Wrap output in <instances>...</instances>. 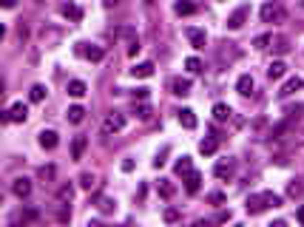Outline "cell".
Here are the masks:
<instances>
[{
	"instance_id": "obj_1",
	"label": "cell",
	"mask_w": 304,
	"mask_h": 227,
	"mask_svg": "<svg viewBox=\"0 0 304 227\" xmlns=\"http://www.w3.org/2000/svg\"><path fill=\"white\" fill-rule=\"evenodd\" d=\"M282 205V196L273 193V190H262V193H250L247 196V213H262L267 208H279Z\"/></svg>"
},
{
	"instance_id": "obj_2",
	"label": "cell",
	"mask_w": 304,
	"mask_h": 227,
	"mask_svg": "<svg viewBox=\"0 0 304 227\" xmlns=\"http://www.w3.org/2000/svg\"><path fill=\"white\" fill-rule=\"evenodd\" d=\"M259 15H262V23H282V20H285V6H282L279 0H267V3L259 9Z\"/></svg>"
},
{
	"instance_id": "obj_3",
	"label": "cell",
	"mask_w": 304,
	"mask_h": 227,
	"mask_svg": "<svg viewBox=\"0 0 304 227\" xmlns=\"http://www.w3.org/2000/svg\"><path fill=\"white\" fill-rule=\"evenodd\" d=\"M125 125H128V116H125V114H108V116H105V122H102V133H105V136H111V133H119V131L125 128Z\"/></svg>"
},
{
	"instance_id": "obj_4",
	"label": "cell",
	"mask_w": 304,
	"mask_h": 227,
	"mask_svg": "<svg viewBox=\"0 0 304 227\" xmlns=\"http://www.w3.org/2000/svg\"><path fill=\"white\" fill-rule=\"evenodd\" d=\"M247 17H250V6H247V3H242L236 12L228 17V29H230V32H239V29L247 23Z\"/></svg>"
},
{
	"instance_id": "obj_5",
	"label": "cell",
	"mask_w": 304,
	"mask_h": 227,
	"mask_svg": "<svg viewBox=\"0 0 304 227\" xmlns=\"http://www.w3.org/2000/svg\"><path fill=\"white\" fill-rule=\"evenodd\" d=\"M77 54L85 57V60H91V63H100L102 57H105V49L102 46H88V43H77Z\"/></svg>"
},
{
	"instance_id": "obj_6",
	"label": "cell",
	"mask_w": 304,
	"mask_h": 227,
	"mask_svg": "<svg viewBox=\"0 0 304 227\" xmlns=\"http://www.w3.org/2000/svg\"><path fill=\"white\" fill-rule=\"evenodd\" d=\"M26 116H29V108L23 105V102H15L9 111H3V122H26Z\"/></svg>"
},
{
	"instance_id": "obj_7",
	"label": "cell",
	"mask_w": 304,
	"mask_h": 227,
	"mask_svg": "<svg viewBox=\"0 0 304 227\" xmlns=\"http://www.w3.org/2000/svg\"><path fill=\"white\" fill-rule=\"evenodd\" d=\"M12 193H15L17 199H29V196H32V182L26 176H17L15 182H12Z\"/></svg>"
},
{
	"instance_id": "obj_8",
	"label": "cell",
	"mask_w": 304,
	"mask_h": 227,
	"mask_svg": "<svg viewBox=\"0 0 304 227\" xmlns=\"http://www.w3.org/2000/svg\"><path fill=\"white\" fill-rule=\"evenodd\" d=\"M185 37L190 40V46H193V49H205V43H208V34H205L202 29H196V26H188Z\"/></svg>"
},
{
	"instance_id": "obj_9",
	"label": "cell",
	"mask_w": 304,
	"mask_h": 227,
	"mask_svg": "<svg viewBox=\"0 0 304 227\" xmlns=\"http://www.w3.org/2000/svg\"><path fill=\"white\" fill-rule=\"evenodd\" d=\"M60 15L66 17V20H71V23H80V20H83V9H80L77 3H63V6H60Z\"/></svg>"
},
{
	"instance_id": "obj_10",
	"label": "cell",
	"mask_w": 304,
	"mask_h": 227,
	"mask_svg": "<svg viewBox=\"0 0 304 227\" xmlns=\"http://www.w3.org/2000/svg\"><path fill=\"white\" fill-rule=\"evenodd\" d=\"M171 94L188 97V94H190V80H188V77H173V80H171Z\"/></svg>"
},
{
	"instance_id": "obj_11",
	"label": "cell",
	"mask_w": 304,
	"mask_h": 227,
	"mask_svg": "<svg viewBox=\"0 0 304 227\" xmlns=\"http://www.w3.org/2000/svg\"><path fill=\"white\" fill-rule=\"evenodd\" d=\"M199 188H202V173L199 170H190L185 176V193H199Z\"/></svg>"
},
{
	"instance_id": "obj_12",
	"label": "cell",
	"mask_w": 304,
	"mask_h": 227,
	"mask_svg": "<svg viewBox=\"0 0 304 227\" xmlns=\"http://www.w3.org/2000/svg\"><path fill=\"white\" fill-rule=\"evenodd\" d=\"M57 142H60V136H57V131H40V148L43 151H54L57 148Z\"/></svg>"
},
{
	"instance_id": "obj_13",
	"label": "cell",
	"mask_w": 304,
	"mask_h": 227,
	"mask_svg": "<svg viewBox=\"0 0 304 227\" xmlns=\"http://www.w3.org/2000/svg\"><path fill=\"white\" fill-rule=\"evenodd\" d=\"M302 85H304L302 77H290V80L285 82V85H282V91H279V99H285V97H290V94H296V91H299Z\"/></svg>"
},
{
	"instance_id": "obj_14",
	"label": "cell",
	"mask_w": 304,
	"mask_h": 227,
	"mask_svg": "<svg viewBox=\"0 0 304 227\" xmlns=\"http://www.w3.org/2000/svg\"><path fill=\"white\" fill-rule=\"evenodd\" d=\"M213 176L230 179V176H233V162H230V159H219V162L213 165Z\"/></svg>"
},
{
	"instance_id": "obj_15",
	"label": "cell",
	"mask_w": 304,
	"mask_h": 227,
	"mask_svg": "<svg viewBox=\"0 0 304 227\" xmlns=\"http://www.w3.org/2000/svg\"><path fill=\"white\" fill-rule=\"evenodd\" d=\"M253 77H250V74H242V77H239L236 80V91L239 94H242V97H250V94H253Z\"/></svg>"
},
{
	"instance_id": "obj_16",
	"label": "cell",
	"mask_w": 304,
	"mask_h": 227,
	"mask_svg": "<svg viewBox=\"0 0 304 227\" xmlns=\"http://www.w3.org/2000/svg\"><path fill=\"white\" fill-rule=\"evenodd\" d=\"M285 74H287V63H285V60H273V63L267 65V77H270V80H282Z\"/></svg>"
},
{
	"instance_id": "obj_17",
	"label": "cell",
	"mask_w": 304,
	"mask_h": 227,
	"mask_svg": "<svg viewBox=\"0 0 304 227\" xmlns=\"http://www.w3.org/2000/svg\"><path fill=\"white\" fill-rule=\"evenodd\" d=\"M230 116H233L230 105H225V102H216V105H213V119H216V122H228Z\"/></svg>"
},
{
	"instance_id": "obj_18",
	"label": "cell",
	"mask_w": 304,
	"mask_h": 227,
	"mask_svg": "<svg viewBox=\"0 0 304 227\" xmlns=\"http://www.w3.org/2000/svg\"><path fill=\"white\" fill-rule=\"evenodd\" d=\"M179 125L188 128V131H193L196 128V114L190 111V108H182V111H179Z\"/></svg>"
},
{
	"instance_id": "obj_19",
	"label": "cell",
	"mask_w": 304,
	"mask_h": 227,
	"mask_svg": "<svg viewBox=\"0 0 304 227\" xmlns=\"http://www.w3.org/2000/svg\"><path fill=\"white\" fill-rule=\"evenodd\" d=\"M131 74L139 77V80H148V77H153V63H136L131 68Z\"/></svg>"
},
{
	"instance_id": "obj_20",
	"label": "cell",
	"mask_w": 304,
	"mask_h": 227,
	"mask_svg": "<svg viewBox=\"0 0 304 227\" xmlns=\"http://www.w3.org/2000/svg\"><path fill=\"white\" fill-rule=\"evenodd\" d=\"M85 148H88V139H85V136H77V139L71 142V159H83Z\"/></svg>"
},
{
	"instance_id": "obj_21",
	"label": "cell",
	"mask_w": 304,
	"mask_h": 227,
	"mask_svg": "<svg viewBox=\"0 0 304 227\" xmlns=\"http://www.w3.org/2000/svg\"><path fill=\"white\" fill-rule=\"evenodd\" d=\"M173 170H176V176H182V179H185L188 173L193 170V159H190V156H182L179 162L173 165Z\"/></svg>"
},
{
	"instance_id": "obj_22",
	"label": "cell",
	"mask_w": 304,
	"mask_h": 227,
	"mask_svg": "<svg viewBox=\"0 0 304 227\" xmlns=\"http://www.w3.org/2000/svg\"><path fill=\"white\" fill-rule=\"evenodd\" d=\"M173 12L179 17H188L196 12V3H190V0H176V6H173Z\"/></svg>"
},
{
	"instance_id": "obj_23",
	"label": "cell",
	"mask_w": 304,
	"mask_h": 227,
	"mask_svg": "<svg viewBox=\"0 0 304 227\" xmlns=\"http://www.w3.org/2000/svg\"><path fill=\"white\" fill-rule=\"evenodd\" d=\"M85 82L83 80H71L68 82V97H74V99H80V97H85Z\"/></svg>"
},
{
	"instance_id": "obj_24",
	"label": "cell",
	"mask_w": 304,
	"mask_h": 227,
	"mask_svg": "<svg viewBox=\"0 0 304 227\" xmlns=\"http://www.w3.org/2000/svg\"><path fill=\"white\" fill-rule=\"evenodd\" d=\"M216 148H219V142H216L213 136H208V139H202V142H199V153H202V156H213V153H216Z\"/></svg>"
},
{
	"instance_id": "obj_25",
	"label": "cell",
	"mask_w": 304,
	"mask_h": 227,
	"mask_svg": "<svg viewBox=\"0 0 304 227\" xmlns=\"http://www.w3.org/2000/svg\"><path fill=\"white\" fill-rule=\"evenodd\" d=\"M83 119H85V108H83V105H71V108H68V122L80 125Z\"/></svg>"
},
{
	"instance_id": "obj_26",
	"label": "cell",
	"mask_w": 304,
	"mask_h": 227,
	"mask_svg": "<svg viewBox=\"0 0 304 227\" xmlns=\"http://www.w3.org/2000/svg\"><path fill=\"white\" fill-rule=\"evenodd\" d=\"M156 190H159V196H162V199H171V196L176 193V188H173V182H168V179H159V185H156Z\"/></svg>"
},
{
	"instance_id": "obj_27",
	"label": "cell",
	"mask_w": 304,
	"mask_h": 227,
	"mask_svg": "<svg viewBox=\"0 0 304 227\" xmlns=\"http://www.w3.org/2000/svg\"><path fill=\"white\" fill-rule=\"evenodd\" d=\"M46 94H49V91H46V85L34 82V85H32V91H29V99H32V102H43V99H46Z\"/></svg>"
},
{
	"instance_id": "obj_28",
	"label": "cell",
	"mask_w": 304,
	"mask_h": 227,
	"mask_svg": "<svg viewBox=\"0 0 304 227\" xmlns=\"http://www.w3.org/2000/svg\"><path fill=\"white\" fill-rule=\"evenodd\" d=\"M114 208H117L114 199H108V196H100V199H97V210L100 213H114Z\"/></svg>"
},
{
	"instance_id": "obj_29",
	"label": "cell",
	"mask_w": 304,
	"mask_h": 227,
	"mask_svg": "<svg viewBox=\"0 0 304 227\" xmlns=\"http://www.w3.org/2000/svg\"><path fill=\"white\" fill-rule=\"evenodd\" d=\"M134 114H136V119L148 122V119H151V105H148V102H139V105H134Z\"/></svg>"
},
{
	"instance_id": "obj_30",
	"label": "cell",
	"mask_w": 304,
	"mask_h": 227,
	"mask_svg": "<svg viewBox=\"0 0 304 227\" xmlns=\"http://www.w3.org/2000/svg\"><path fill=\"white\" fill-rule=\"evenodd\" d=\"M37 176L43 179V182H51V179L57 176V170H54V165H43V168L37 170Z\"/></svg>"
},
{
	"instance_id": "obj_31",
	"label": "cell",
	"mask_w": 304,
	"mask_h": 227,
	"mask_svg": "<svg viewBox=\"0 0 304 227\" xmlns=\"http://www.w3.org/2000/svg\"><path fill=\"white\" fill-rule=\"evenodd\" d=\"M71 196H74V185H63L60 190H57V199L66 205V202H71Z\"/></svg>"
},
{
	"instance_id": "obj_32",
	"label": "cell",
	"mask_w": 304,
	"mask_h": 227,
	"mask_svg": "<svg viewBox=\"0 0 304 227\" xmlns=\"http://www.w3.org/2000/svg\"><path fill=\"white\" fill-rule=\"evenodd\" d=\"M185 68L190 71V74H199V71H202V60H199V57H188Z\"/></svg>"
},
{
	"instance_id": "obj_33",
	"label": "cell",
	"mask_w": 304,
	"mask_h": 227,
	"mask_svg": "<svg viewBox=\"0 0 304 227\" xmlns=\"http://www.w3.org/2000/svg\"><path fill=\"white\" fill-rule=\"evenodd\" d=\"M114 37H131V40H136V29L134 26H119L117 32H114Z\"/></svg>"
},
{
	"instance_id": "obj_34",
	"label": "cell",
	"mask_w": 304,
	"mask_h": 227,
	"mask_svg": "<svg viewBox=\"0 0 304 227\" xmlns=\"http://www.w3.org/2000/svg\"><path fill=\"white\" fill-rule=\"evenodd\" d=\"M302 190H304V188L299 185V182H290V185H287V196H290V199H299Z\"/></svg>"
},
{
	"instance_id": "obj_35",
	"label": "cell",
	"mask_w": 304,
	"mask_h": 227,
	"mask_svg": "<svg viewBox=\"0 0 304 227\" xmlns=\"http://www.w3.org/2000/svg\"><path fill=\"white\" fill-rule=\"evenodd\" d=\"M267 43H273V37H270V34H259V37L253 40V46H256V49H267Z\"/></svg>"
},
{
	"instance_id": "obj_36",
	"label": "cell",
	"mask_w": 304,
	"mask_h": 227,
	"mask_svg": "<svg viewBox=\"0 0 304 227\" xmlns=\"http://www.w3.org/2000/svg\"><path fill=\"white\" fill-rule=\"evenodd\" d=\"M94 182H97V179L91 176V173H83V176H80V188H83V190H91Z\"/></svg>"
},
{
	"instance_id": "obj_37",
	"label": "cell",
	"mask_w": 304,
	"mask_h": 227,
	"mask_svg": "<svg viewBox=\"0 0 304 227\" xmlns=\"http://www.w3.org/2000/svg\"><path fill=\"white\" fill-rule=\"evenodd\" d=\"M148 97H151V88H136L134 91V99H139V102H145Z\"/></svg>"
},
{
	"instance_id": "obj_38",
	"label": "cell",
	"mask_w": 304,
	"mask_h": 227,
	"mask_svg": "<svg viewBox=\"0 0 304 227\" xmlns=\"http://www.w3.org/2000/svg\"><path fill=\"white\" fill-rule=\"evenodd\" d=\"M139 49H142V46H139V37H136V40H131V43H128V57H136V54H139Z\"/></svg>"
},
{
	"instance_id": "obj_39",
	"label": "cell",
	"mask_w": 304,
	"mask_h": 227,
	"mask_svg": "<svg viewBox=\"0 0 304 227\" xmlns=\"http://www.w3.org/2000/svg\"><path fill=\"white\" fill-rule=\"evenodd\" d=\"M176 219H179V210H176V208H168V210H165V222H168V225H173Z\"/></svg>"
},
{
	"instance_id": "obj_40",
	"label": "cell",
	"mask_w": 304,
	"mask_h": 227,
	"mask_svg": "<svg viewBox=\"0 0 304 227\" xmlns=\"http://www.w3.org/2000/svg\"><path fill=\"white\" fill-rule=\"evenodd\" d=\"M20 219H23V222L29 225V222H34V219H37V213H34V210H26V213H23V216H20ZM12 227H20V225H17V222H15V225H12Z\"/></svg>"
},
{
	"instance_id": "obj_41",
	"label": "cell",
	"mask_w": 304,
	"mask_h": 227,
	"mask_svg": "<svg viewBox=\"0 0 304 227\" xmlns=\"http://www.w3.org/2000/svg\"><path fill=\"white\" fill-rule=\"evenodd\" d=\"M276 51H279V54H287L290 43H287V40H276Z\"/></svg>"
},
{
	"instance_id": "obj_42",
	"label": "cell",
	"mask_w": 304,
	"mask_h": 227,
	"mask_svg": "<svg viewBox=\"0 0 304 227\" xmlns=\"http://www.w3.org/2000/svg\"><path fill=\"white\" fill-rule=\"evenodd\" d=\"M208 202L210 205H222L225 202V193H208Z\"/></svg>"
},
{
	"instance_id": "obj_43",
	"label": "cell",
	"mask_w": 304,
	"mask_h": 227,
	"mask_svg": "<svg viewBox=\"0 0 304 227\" xmlns=\"http://www.w3.org/2000/svg\"><path fill=\"white\" fill-rule=\"evenodd\" d=\"M165 153H168V148H162V153H156V159H153V168H162V165H165Z\"/></svg>"
},
{
	"instance_id": "obj_44",
	"label": "cell",
	"mask_w": 304,
	"mask_h": 227,
	"mask_svg": "<svg viewBox=\"0 0 304 227\" xmlns=\"http://www.w3.org/2000/svg\"><path fill=\"white\" fill-rule=\"evenodd\" d=\"M122 170L131 173V170H134V159H122Z\"/></svg>"
},
{
	"instance_id": "obj_45",
	"label": "cell",
	"mask_w": 304,
	"mask_h": 227,
	"mask_svg": "<svg viewBox=\"0 0 304 227\" xmlns=\"http://www.w3.org/2000/svg\"><path fill=\"white\" fill-rule=\"evenodd\" d=\"M0 3H3V9H15L17 6V0H0Z\"/></svg>"
},
{
	"instance_id": "obj_46",
	"label": "cell",
	"mask_w": 304,
	"mask_h": 227,
	"mask_svg": "<svg viewBox=\"0 0 304 227\" xmlns=\"http://www.w3.org/2000/svg\"><path fill=\"white\" fill-rule=\"evenodd\" d=\"M296 216H299V225L304 227V205H302V208H299V213H296Z\"/></svg>"
},
{
	"instance_id": "obj_47",
	"label": "cell",
	"mask_w": 304,
	"mask_h": 227,
	"mask_svg": "<svg viewBox=\"0 0 304 227\" xmlns=\"http://www.w3.org/2000/svg\"><path fill=\"white\" fill-rule=\"evenodd\" d=\"M267 227H287V222H285V219H279V222H273V225H267Z\"/></svg>"
},
{
	"instance_id": "obj_48",
	"label": "cell",
	"mask_w": 304,
	"mask_h": 227,
	"mask_svg": "<svg viewBox=\"0 0 304 227\" xmlns=\"http://www.w3.org/2000/svg\"><path fill=\"white\" fill-rule=\"evenodd\" d=\"M190 227H210V222H193Z\"/></svg>"
},
{
	"instance_id": "obj_49",
	"label": "cell",
	"mask_w": 304,
	"mask_h": 227,
	"mask_svg": "<svg viewBox=\"0 0 304 227\" xmlns=\"http://www.w3.org/2000/svg\"><path fill=\"white\" fill-rule=\"evenodd\" d=\"M119 0H105V9H111V6H117Z\"/></svg>"
},
{
	"instance_id": "obj_50",
	"label": "cell",
	"mask_w": 304,
	"mask_h": 227,
	"mask_svg": "<svg viewBox=\"0 0 304 227\" xmlns=\"http://www.w3.org/2000/svg\"><path fill=\"white\" fill-rule=\"evenodd\" d=\"M85 227H105V225H102V222H88Z\"/></svg>"
},
{
	"instance_id": "obj_51",
	"label": "cell",
	"mask_w": 304,
	"mask_h": 227,
	"mask_svg": "<svg viewBox=\"0 0 304 227\" xmlns=\"http://www.w3.org/2000/svg\"><path fill=\"white\" fill-rule=\"evenodd\" d=\"M145 3H148V6H151V3H153V0H145Z\"/></svg>"
},
{
	"instance_id": "obj_52",
	"label": "cell",
	"mask_w": 304,
	"mask_h": 227,
	"mask_svg": "<svg viewBox=\"0 0 304 227\" xmlns=\"http://www.w3.org/2000/svg\"><path fill=\"white\" fill-rule=\"evenodd\" d=\"M236 227H242V225H236Z\"/></svg>"
},
{
	"instance_id": "obj_53",
	"label": "cell",
	"mask_w": 304,
	"mask_h": 227,
	"mask_svg": "<svg viewBox=\"0 0 304 227\" xmlns=\"http://www.w3.org/2000/svg\"><path fill=\"white\" fill-rule=\"evenodd\" d=\"M302 3H304V0H302Z\"/></svg>"
}]
</instances>
